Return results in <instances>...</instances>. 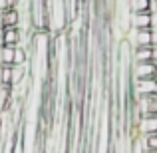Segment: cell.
Instances as JSON below:
<instances>
[{
	"instance_id": "cell-1",
	"label": "cell",
	"mask_w": 157,
	"mask_h": 153,
	"mask_svg": "<svg viewBox=\"0 0 157 153\" xmlns=\"http://www.w3.org/2000/svg\"><path fill=\"white\" fill-rule=\"evenodd\" d=\"M20 42H22L20 26H2V28H0V46L16 48Z\"/></svg>"
},
{
	"instance_id": "cell-2",
	"label": "cell",
	"mask_w": 157,
	"mask_h": 153,
	"mask_svg": "<svg viewBox=\"0 0 157 153\" xmlns=\"http://www.w3.org/2000/svg\"><path fill=\"white\" fill-rule=\"evenodd\" d=\"M133 92L137 98L139 96H157V76L133 80Z\"/></svg>"
},
{
	"instance_id": "cell-3",
	"label": "cell",
	"mask_w": 157,
	"mask_h": 153,
	"mask_svg": "<svg viewBox=\"0 0 157 153\" xmlns=\"http://www.w3.org/2000/svg\"><path fill=\"white\" fill-rule=\"evenodd\" d=\"M131 28H155V14L151 10L147 12H131Z\"/></svg>"
},
{
	"instance_id": "cell-4",
	"label": "cell",
	"mask_w": 157,
	"mask_h": 153,
	"mask_svg": "<svg viewBox=\"0 0 157 153\" xmlns=\"http://www.w3.org/2000/svg\"><path fill=\"white\" fill-rule=\"evenodd\" d=\"M155 76H157V62H139V64H133V80L155 78Z\"/></svg>"
},
{
	"instance_id": "cell-5",
	"label": "cell",
	"mask_w": 157,
	"mask_h": 153,
	"mask_svg": "<svg viewBox=\"0 0 157 153\" xmlns=\"http://www.w3.org/2000/svg\"><path fill=\"white\" fill-rule=\"evenodd\" d=\"M2 26H20V10L4 6L0 8V28Z\"/></svg>"
},
{
	"instance_id": "cell-6",
	"label": "cell",
	"mask_w": 157,
	"mask_h": 153,
	"mask_svg": "<svg viewBox=\"0 0 157 153\" xmlns=\"http://www.w3.org/2000/svg\"><path fill=\"white\" fill-rule=\"evenodd\" d=\"M135 30V28H133ZM135 48H153V28H141L133 34Z\"/></svg>"
},
{
	"instance_id": "cell-7",
	"label": "cell",
	"mask_w": 157,
	"mask_h": 153,
	"mask_svg": "<svg viewBox=\"0 0 157 153\" xmlns=\"http://www.w3.org/2000/svg\"><path fill=\"white\" fill-rule=\"evenodd\" d=\"M137 129L145 135L157 133V115H141L137 121Z\"/></svg>"
},
{
	"instance_id": "cell-8",
	"label": "cell",
	"mask_w": 157,
	"mask_h": 153,
	"mask_svg": "<svg viewBox=\"0 0 157 153\" xmlns=\"http://www.w3.org/2000/svg\"><path fill=\"white\" fill-rule=\"evenodd\" d=\"M133 62H157V48H135L133 50Z\"/></svg>"
},
{
	"instance_id": "cell-9",
	"label": "cell",
	"mask_w": 157,
	"mask_h": 153,
	"mask_svg": "<svg viewBox=\"0 0 157 153\" xmlns=\"http://www.w3.org/2000/svg\"><path fill=\"white\" fill-rule=\"evenodd\" d=\"M0 66H14V48L0 46Z\"/></svg>"
},
{
	"instance_id": "cell-10",
	"label": "cell",
	"mask_w": 157,
	"mask_h": 153,
	"mask_svg": "<svg viewBox=\"0 0 157 153\" xmlns=\"http://www.w3.org/2000/svg\"><path fill=\"white\" fill-rule=\"evenodd\" d=\"M129 10L131 12H147L151 10V0H129Z\"/></svg>"
},
{
	"instance_id": "cell-11",
	"label": "cell",
	"mask_w": 157,
	"mask_h": 153,
	"mask_svg": "<svg viewBox=\"0 0 157 153\" xmlns=\"http://www.w3.org/2000/svg\"><path fill=\"white\" fill-rule=\"evenodd\" d=\"M145 145H147V151H157V133H151V135H145Z\"/></svg>"
},
{
	"instance_id": "cell-12",
	"label": "cell",
	"mask_w": 157,
	"mask_h": 153,
	"mask_svg": "<svg viewBox=\"0 0 157 153\" xmlns=\"http://www.w3.org/2000/svg\"><path fill=\"white\" fill-rule=\"evenodd\" d=\"M151 153H157V151H151Z\"/></svg>"
}]
</instances>
